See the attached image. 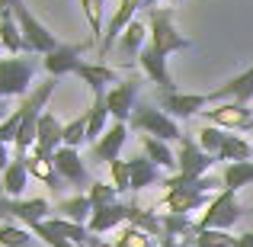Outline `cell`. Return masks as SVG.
Listing matches in <instances>:
<instances>
[{"label": "cell", "mask_w": 253, "mask_h": 247, "mask_svg": "<svg viewBox=\"0 0 253 247\" xmlns=\"http://www.w3.org/2000/svg\"><path fill=\"white\" fill-rule=\"evenodd\" d=\"M125 225H135V228L148 231L151 238H164V222L157 212H148L141 209V205H128V218H125Z\"/></svg>", "instance_id": "obj_30"}, {"label": "cell", "mask_w": 253, "mask_h": 247, "mask_svg": "<svg viewBox=\"0 0 253 247\" xmlns=\"http://www.w3.org/2000/svg\"><path fill=\"white\" fill-rule=\"evenodd\" d=\"M55 170L61 173V180L68 186H77V190H90V173H86L84 167V157H81V148H68V145H61V148L55 151Z\"/></svg>", "instance_id": "obj_9"}, {"label": "cell", "mask_w": 253, "mask_h": 247, "mask_svg": "<svg viewBox=\"0 0 253 247\" xmlns=\"http://www.w3.org/2000/svg\"><path fill=\"white\" fill-rule=\"evenodd\" d=\"M128 125L135 132H141V135H154V138H161V142H167V145L183 138L176 119L167 116L161 106H151V103H138L135 112H131V119H128Z\"/></svg>", "instance_id": "obj_2"}, {"label": "cell", "mask_w": 253, "mask_h": 247, "mask_svg": "<svg viewBox=\"0 0 253 247\" xmlns=\"http://www.w3.org/2000/svg\"><path fill=\"white\" fill-rule=\"evenodd\" d=\"M215 190H224V180L205 173V177H199L196 183H189V186L167 190L164 199L157 202V209H161V215H167V212H173V215H189V212H196V209H205V205L211 202L209 193H215Z\"/></svg>", "instance_id": "obj_1"}, {"label": "cell", "mask_w": 253, "mask_h": 247, "mask_svg": "<svg viewBox=\"0 0 253 247\" xmlns=\"http://www.w3.org/2000/svg\"><path fill=\"white\" fill-rule=\"evenodd\" d=\"M109 173H112V186H116L119 193H131V167H128V161H112Z\"/></svg>", "instance_id": "obj_41"}, {"label": "cell", "mask_w": 253, "mask_h": 247, "mask_svg": "<svg viewBox=\"0 0 253 247\" xmlns=\"http://www.w3.org/2000/svg\"><path fill=\"white\" fill-rule=\"evenodd\" d=\"M125 218H128V205H122V202L93 205V215H90V222H86V228H90V235H106V231L122 228Z\"/></svg>", "instance_id": "obj_15"}, {"label": "cell", "mask_w": 253, "mask_h": 247, "mask_svg": "<svg viewBox=\"0 0 253 247\" xmlns=\"http://www.w3.org/2000/svg\"><path fill=\"white\" fill-rule=\"evenodd\" d=\"M48 228L51 231H58L61 238H68L71 244H77V247H84V244H90V228L81 222H71V218H48Z\"/></svg>", "instance_id": "obj_32"}, {"label": "cell", "mask_w": 253, "mask_h": 247, "mask_svg": "<svg viewBox=\"0 0 253 247\" xmlns=\"http://www.w3.org/2000/svg\"><path fill=\"white\" fill-rule=\"evenodd\" d=\"M23 116H26V109H23V103L16 106V109L10 112V116L0 122V142L3 145H16V135H19V125H23Z\"/></svg>", "instance_id": "obj_37"}, {"label": "cell", "mask_w": 253, "mask_h": 247, "mask_svg": "<svg viewBox=\"0 0 253 247\" xmlns=\"http://www.w3.org/2000/svg\"><path fill=\"white\" fill-rule=\"evenodd\" d=\"M81 81L90 87L93 93H106L103 87L106 84H119V71L116 68H109V64H93V61H81L77 64V71H74Z\"/></svg>", "instance_id": "obj_20"}, {"label": "cell", "mask_w": 253, "mask_h": 247, "mask_svg": "<svg viewBox=\"0 0 253 247\" xmlns=\"http://www.w3.org/2000/svg\"><path fill=\"white\" fill-rule=\"evenodd\" d=\"M106 116H109V109H106V93H93V106H90V112H86V142L96 145L99 138H103Z\"/></svg>", "instance_id": "obj_26"}, {"label": "cell", "mask_w": 253, "mask_h": 247, "mask_svg": "<svg viewBox=\"0 0 253 247\" xmlns=\"http://www.w3.org/2000/svg\"><path fill=\"white\" fill-rule=\"evenodd\" d=\"M3 119H6V116H3V103H0V122H3Z\"/></svg>", "instance_id": "obj_49"}, {"label": "cell", "mask_w": 253, "mask_h": 247, "mask_svg": "<svg viewBox=\"0 0 253 247\" xmlns=\"http://www.w3.org/2000/svg\"><path fill=\"white\" fill-rule=\"evenodd\" d=\"M112 247H154V244H151V235H148V231L135 228V225H122Z\"/></svg>", "instance_id": "obj_36"}, {"label": "cell", "mask_w": 253, "mask_h": 247, "mask_svg": "<svg viewBox=\"0 0 253 247\" xmlns=\"http://www.w3.org/2000/svg\"><path fill=\"white\" fill-rule=\"evenodd\" d=\"M26 186H29V167H26V157H13L10 167L3 170L0 190H3V196H6V199H19Z\"/></svg>", "instance_id": "obj_21"}, {"label": "cell", "mask_w": 253, "mask_h": 247, "mask_svg": "<svg viewBox=\"0 0 253 247\" xmlns=\"http://www.w3.org/2000/svg\"><path fill=\"white\" fill-rule=\"evenodd\" d=\"M221 180H224V190H231V193L250 186V183H253V161L228 164V167H224V173H221Z\"/></svg>", "instance_id": "obj_33"}, {"label": "cell", "mask_w": 253, "mask_h": 247, "mask_svg": "<svg viewBox=\"0 0 253 247\" xmlns=\"http://www.w3.org/2000/svg\"><path fill=\"white\" fill-rule=\"evenodd\" d=\"M247 132H253V122H250V129H247Z\"/></svg>", "instance_id": "obj_50"}, {"label": "cell", "mask_w": 253, "mask_h": 247, "mask_svg": "<svg viewBox=\"0 0 253 247\" xmlns=\"http://www.w3.org/2000/svg\"><path fill=\"white\" fill-rule=\"evenodd\" d=\"M13 16H16V23H19V29H23V45H26V55H51V51L58 49V39L51 36L48 29H45L42 23L36 19V13L29 10V6L19 0L16 6H13Z\"/></svg>", "instance_id": "obj_4"}, {"label": "cell", "mask_w": 253, "mask_h": 247, "mask_svg": "<svg viewBox=\"0 0 253 247\" xmlns=\"http://www.w3.org/2000/svg\"><path fill=\"white\" fill-rule=\"evenodd\" d=\"M161 222H164V235L183 238V241H189V238L199 231V225L189 222V215H173V212H167V215H161Z\"/></svg>", "instance_id": "obj_34"}, {"label": "cell", "mask_w": 253, "mask_h": 247, "mask_svg": "<svg viewBox=\"0 0 253 247\" xmlns=\"http://www.w3.org/2000/svg\"><path fill=\"white\" fill-rule=\"evenodd\" d=\"M0 209L6 215L19 218L26 228H32L36 222H48V215H51V205L45 199H3L0 196Z\"/></svg>", "instance_id": "obj_12"}, {"label": "cell", "mask_w": 253, "mask_h": 247, "mask_svg": "<svg viewBox=\"0 0 253 247\" xmlns=\"http://www.w3.org/2000/svg\"><path fill=\"white\" fill-rule=\"evenodd\" d=\"M157 3H179V0H148V3H144V6H148V10H154Z\"/></svg>", "instance_id": "obj_46"}, {"label": "cell", "mask_w": 253, "mask_h": 247, "mask_svg": "<svg viewBox=\"0 0 253 247\" xmlns=\"http://www.w3.org/2000/svg\"><path fill=\"white\" fill-rule=\"evenodd\" d=\"M0 247H32L29 244V231L19 225H0Z\"/></svg>", "instance_id": "obj_39"}, {"label": "cell", "mask_w": 253, "mask_h": 247, "mask_svg": "<svg viewBox=\"0 0 253 247\" xmlns=\"http://www.w3.org/2000/svg\"><path fill=\"white\" fill-rule=\"evenodd\" d=\"M0 45H3V49L10 51L13 58L26 51V45H23V29H19V23H16V16H13V10L0 13Z\"/></svg>", "instance_id": "obj_24"}, {"label": "cell", "mask_w": 253, "mask_h": 247, "mask_svg": "<svg viewBox=\"0 0 253 247\" xmlns=\"http://www.w3.org/2000/svg\"><path fill=\"white\" fill-rule=\"evenodd\" d=\"M58 212H61V218H71V222L86 225L90 215H93V202H90L86 193H77V196H71V199H61V202H58Z\"/></svg>", "instance_id": "obj_29"}, {"label": "cell", "mask_w": 253, "mask_h": 247, "mask_svg": "<svg viewBox=\"0 0 253 247\" xmlns=\"http://www.w3.org/2000/svg\"><path fill=\"white\" fill-rule=\"evenodd\" d=\"M144 3H148V0H119L116 16L109 19V26H106V36H103V42H99V49H96V55H99V58H106V51L116 49L119 36L128 29V23H135V13L141 10Z\"/></svg>", "instance_id": "obj_11"}, {"label": "cell", "mask_w": 253, "mask_h": 247, "mask_svg": "<svg viewBox=\"0 0 253 247\" xmlns=\"http://www.w3.org/2000/svg\"><path fill=\"white\" fill-rule=\"evenodd\" d=\"M141 148H144V157H148L151 164H157L161 170H179L176 154L170 151L167 142H161V138H154V135H141Z\"/></svg>", "instance_id": "obj_22"}, {"label": "cell", "mask_w": 253, "mask_h": 247, "mask_svg": "<svg viewBox=\"0 0 253 247\" xmlns=\"http://www.w3.org/2000/svg\"><path fill=\"white\" fill-rule=\"evenodd\" d=\"M39 68H42V61H36V58H0V99L26 97Z\"/></svg>", "instance_id": "obj_5"}, {"label": "cell", "mask_w": 253, "mask_h": 247, "mask_svg": "<svg viewBox=\"0 0 253 247\" xmlns=\"http://www.w3.org/2000/svg\"><path fill=\"white\" fill-rule=\"evenodd\" d=\"M138 64H141V71L148 74L151 84H157L161 90H173V77H170V71H167V58H164L157 49L144 45L141 55H138Z\"/></svg>", "instance_id": "obj_18"}, {"label": "cell", "mask_w": 253, "mask_h": 247, "mask_svg": "<svg viewBox=\"0 0 253 247\" xmlns=\"http://www.w3.org/2000/svg\"><path fill=\"white\" fill-rule=\"evenodd\" d=\"M144 39H151V29L144 23H128V29L119 36V42H116V49H119V55L128 61L131 55H141V49H144Z\"/></svg>", "instance_id": "obj_23"}, {"label": "cell", "mask_w": 253, "mask_h": 247, "mask_svg": "<svg viewBox=\"0 0 253 247\" xmlns=\"http://www.w3.org/2000/svg\"><path fill=\"white\" fill-rule=\"evenodd\" d=\"M86 45H58L51 55L42 58V68L48 77H61V74H74L81 64V51Z\"/></svg>", "instance_id": "obj_14"}, {"label": "cell", "mask_w": 253, "mask_h": 247, "mask_svg": "<svg viewBox=\"0 0 253 247\" xmlns=\"http://www.w3.org/2000/svg\"><path fill=\"white\" fill-rule=\"evenodd\" d=\"M250 157H253V145L247 142V138H241V135H234V132H228V135H224L221 151H218V161L237 164V161H250Z\"/></svg>", "instance_id": "obj_27"}, {"label": "cell", "mask_w": 253, "mask_h": 247, "mask_svg": "<svg viewBox=\"0 0 253 247\" xmlns=\"http://www.w3.org/2000/svg\"><path fill=\"white\" fill-rule=\"evenodd\" d=\"M157 247H183V241H176V238H170V235H164L161 241H157Z\"/></svg>", "instance_id": "obj_44"}, {"label": "cell", "mask_w": 253, "mask_h": 247, "mask_svg": "<svg viewBox=\"0 0 253 247\" xmlns=\"http://www.w3.org/2000/svg\"><path fill=\"white\" fill-rule=\"evenodd\" d=\"M218 99H234V103L247 106L253 99V64L247 71H241L237 77L224 81L221 87H215V90H211V103H218Z\"/></svg>", "instance_id": "obj_17"}, {"label": "cell", "mask_w": 253, "mask_h": 247, "mask_svg": "<svg viewBox=\"0 0 253 247\" xmlns=\"http://www.w3.org/2000/svg\"><path fill=\"white\" fill-rule=\"evenodd\" d=\"M10 161H13V157H10V151H6V145L0 142V173H3L6 167H10Z\"/></svg>", "instance_id": "obj_43"}, {"label": "cell", "mask_w": 253, "mask_h": 247, "mask_svg": "<svg viewBox=\"0 0 253 247\" xmlns=\"http://www.w3.org/2000/svg\"><path fill=\"white\" fill-rule=\"evenodd\" d=\"M148 29H151V42L148 45H151V49H157L164 58L192 45V39H186L183 32L173 26V10H170V6H154V10H151Z\"/></svg>", "instance_id": "obj_3"}, {"label": "cell", "mask_w": 253, "mask_h": 247, "mask_svg": "<svg viewBox=\"0 0 253 247\" xmlns=\"http://www.w3.org/2000/svg\"><path fill=\"white\" fill-rule=\"evenodd\" d=\"M244 218V209H241V202H237V193H231V190H218V196L211 199L209 205H205V212H202V218H199V228H218V231H228V228H234L237 222Z\"/></svg>", "instance_id": "obj_6"}, {"label": "cell", "mask_w": 253, "mask_h": 247, "mask_svg": "<svg viewBox=\"0 0 253 247\" xmlns=\"http://www.w3.org/2000/svg\"><path fill=\"white\" fill-rule=\"evenodd\" d=\"M202 119L209 125H218V129H224V132H247L250 129V122H253V109L250 106H244V103H218V106H211V109H205L202 112Z\"/></svg>", "instance_id": "obj_8"}, {"label": "cell", "mask_w": 253, "mask_h": 247, "mask_svg": "<svg viewBox=\"0 0 253 247\" xmlns=\"http://www.w3.org/2000/svg\"><path fill=\"white\" fill-rule=\"evenodd\" d=\"M241 247H253V231H250V235H244V238H241Z\"/></svg>", "instance_id": "obj_47"}, {"label": "cell", "mask_w": 253, "mask_h": 247, "mask_svg": "<svg viewBox=\"0 0 253 247\" xmlns=\"http://www.w3.org/2000/svg\"><path fill=\"white\" fill-rule=\"evenodd\" d=\"M0 49H3V45H0Z\"/></svg>", "instance_id": "obj_51"}, {"label": "cell", "mask_w": 253, "mask_h": 247, "mask_svg": "<svg viewBox=\"0 0 253 247\" xmlns=\"http://www.w3.org/2000/svg\"><path fill=\"white\" fill-rule=\"evenodd\" d=\"M61 145H64V122L55 112L45 109L42 119H39V135H36V145H32V148L42 151V154H55Z\"/></svg>", "instance_id": "obj_16"}, {"label": "cell", "mask_w": 253, "mask_h": 247, "mask_svg": "<svg viewBox=\"0 0 253 247\" xmlns=\"http://www.w3.org/2000/svg\"><path fill=\"white\" fill-rule=\"evenodd\" d=\"M128 167H131V193L144 190V186H154L161 180V167L151 164L148 157H131Z\"/></svg>", "instance_id": "obj_28"}, {"label": "cell", "mask_w": 253, "mask_h": 247, "mask_svg": "<svg viewBox=\"0 0 253 247\" xmlns=\"http://www.w3.org/2000/svg\"><path fill=\"white\" fill-rule=\"evenodd\" d=\"M29 231H32L36 238H42V244H48V247H77V244H71L68 238H61L58 231H51V228H48V222H36Z\"/></svg>", "instance_id": "obj_42"}, {"label": "cell", "mask_w": 253, "mask_h": 247, "mask_svg": "<svg viewBox=\"0 0 253 247\" xmlns=\"http://www.w3.org/2000/svg\"><path fill=\"white\" fill-rule=\"evenodd\" d=\"M135 106H138V81L135 77H125L112 90H106V109H109V116L116 122H128Z\"/></svg>", "instance_id": "obj_10"}, {"label": "cell", "mask_w": 253, "mask_h": 247, "mask_svg": "<svg viewBox=\"0 0 253 247\" xmlns=\"http://www.w3.org/2000/svg\"><path fill=\"white\" fill-rule=\"evenodd\" d=\"M81 142H86V116L64 122V145L68 148H81Z\"/></svg>", "instance_id": "obj_40"}, {"label": "cell", "mask_w": 253, "mask_h": 247, "mask_svg": "<svg viewBox=\"0 0 253 247\" xmlns=\"http://www.w3.org/2000/svg\"><path fill=\"white\" fill-rule=\"evenodd\" d=\"M86 196H90L93 205H109V202H119V190L112 183H106V180H93L90 190H86Z\"/></svg>", "instance_id": "obj_38"}, {"label": "cell", "mask_w": 253, "mask_h": 247, "mask_svg": "<svg viewBox=\"0 0 253 247\" xmlns=\"http://www.w3.org/2000/svg\"><path fill=\"white\" fill-rule=\"evenodd\" d=\"M81 10L86 16V26H90V42L99 49L103 42V13H106V0H81Z\"/></svg>", "instance_id": "obj_31"}, {"label": "cell", "mask_w": 253, "mask_h": 247, "mask_svg": "<svg viewBox=\"0 0 253 247\" xmlns=\"http://www.w3.org/2000/svg\"><path fill=\"white\" fill-rule=\"evenodd\" d=\"M211 103V93H179V90H161V106L173 119H192L199 112H205V106Z\"/></svg>", "instance_id": "obj_7"}, {"label": "cell", "mask_w": 253, "mask_h": 247, "mask_svg": "<svg viewBox=\"0 0 253 247\" xmlns=\"http://www.w3.org/2000/svg\"><path fill=\"white\" fill-rule=\"evenodd\" d=\"M224 135H228L224 129H218V125H209V122H205L202 129L196 132V142H199V148H202L205 154H211V157L218 161V151H221V145H224Z\"/></svg>", "instance_id": "obj_35"}, {"label": "cell", "mask_w": 253, "mask_h": 247, "mask_svg": "<svg viewBox=\"0 0 253 247\" xmlns=\"http://www.w3.org/2000/svg\"><path fill=\"white\" fill-rule=\"evenodd\" d=\"M19 0H0V13H6V10H13Z\"/></svg>", "instance_id": "obj_45"}, {"label": "cell", "mask_w": 253, "mask_h": 247, "mask_svg": "<svg viewBox=\"0 0 253 247\" xmlns=\"http://www.w3.org/2000/svg\"><path fill=\"white\" fill-rule=\"evenodd\" d=\"M26 167H29V177H36L39 183H45L48 190H61V173L55 170V154H42V151L32 148L26 154Z\"/></svg>", "instance_id": "obj_19"}, {"label": "cell", "mask_w": 253, "mask_h": 247, "mask_svg": "<svg viewBox=\"0 0 253 247\" xmlns=\"http://www.w3.org/2000/svg\"><path fill=\"white\" fill-rule=\"evenodd\" d=\"M183 247H241V238L218 228H199L189 241H183Z\"/></svg>", "instance_id": "obj_25"}, {"label": "cell", "mask_w": 253, "mask_h": 247, "mask_svg": "<svg viewBox=\"0 0 253 247\" xmlns=\"http://www.w3.org/2000/svg\"><path fill=\"white\" fill-rule=\"evenodd\" d=\"M90 247H106V244H103V241H99V238H96V235H93V238H90Z\"/></svg>", "instance_id": "obj_48"}, {"label": "cell", "mask_w": 253, "mask_h": 247, "mask_svg": "<svg viewBox=\"0 0 253 247\" xmlns=\"http://www.w3.org/2000/svg\"><path fill=\"white\" fill-rule=\"evenodd\" d=\"M125 138H128V122H112L109 129L103 132V138H99V142L90 148L93 161H99V164H112V161H119V151H122Z\"/></svg>", "instance_id": "obj_13"}]
</instances>
